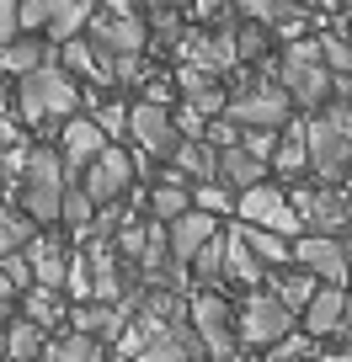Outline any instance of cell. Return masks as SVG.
Segmentation results:
<instances>
[{
	"label": "cell",
	"instance_id": "obj_1",
	"mask_svg": "<svg viewBox=\"0 0 352 362\" xmlns=\"http://www.w3.org/2000/svg\"><path fill=\"white\" fill-rule=\"evenodd\" d=\"M305 149H310V170L320 176V187H331L336 176L352 170V102H326L315 117L305 123Z\"/></svg>",
	"mask_w": 352,
	"mask_h": 362
},
{
	"label": "cell",
	"instance_id": "obj_2",
	"mask_svg": "<svg viewBox=\"0 0 352 362\" xmlns=\"http://www.w3.org/2000/svg\"><path fill=\"white\" fill-rule=\"evenodd\" d=\"M278 86H283V96L294 107H310V112H320L331 102L336 80L320 64V37H294L288 43V54L278 59Z\"/></svg>",
	"mask_w": 352,
	"mask_h": 362
},
{
	"label": "cell",
	"instance_id": "obj_3",
	"mask_svg": "<svg viewBox=\"0 0 352 362\" xmlns=\"http://www.w3.org/2000/svg\"><path fill=\"white\" fill-rule=\"evenodd\" d=\"M75 102H80V80H69L59 69V59L38 64L33 75H22V90H16V107H22L27 123H48V117H75Z\"/></svg>",
	"mask_w": 352,
	"mask_h": 362
},
{
	"label": "cell",
	"instance_id": "obj_4",
	"mask_svg": "<svg viewBox=\"0 0 352 362\" xmlns=\"http://www.w3.org/2000/svg\"><path fill=\"white\" fill-rule=\"evenodd\" d=\"M69 176L59 149H27V170H22V208L33 214V224H54L59 218V197H64Z\"/></svg>",
	"mask_w": 352,
	"mask_h": 362
},
{
	"label": "cell",
	"instance_id": "obj_5",
	"mask_svg": "<svg viewBox=\"0 0 352 362\" xmlns=\"http://www.w3.org/2000/svg\"><path fill=\"white\" fill-rule=\"evenodd\" d=\"M288 112H294V102L283 96L278 80H246V86L229 96V107H225V117L235 128H267V134H283Z\"/></svg>",
	"mask_w": 352,
	"mask_h": 362
},
{
	"label": "cell",
	"instance_id": "obj_6",
	"mask_svg": "<svg viewBox=\"0 0 352 362\" xmlns=\"http://www.w3.org/2000/svg\"><path fill=\"white\" fill-rule=\"evenodd\" d=\"M187 325L198 330L208 362H235L240 341H235V330H229V304H225L219 288H198V293L187 298Z\"/></svg>",
	"mask_w": 352,
	"mask_h": 362
},
{
	"label": "cell",
	"instance_id": "obj_7",
	"mask_svg": "<svg viewBox=\"0 0 352 362\" xmlns=\"http://www.w3.org/2000/svg\"><path fill=\"white\" fill-rule=\"evenodd\" d=\"M235 214H240V224L267 229V235H283V240H299V235H305V224H299L294 203L278 192L273 181H261V187L240 192V197H235Z\"/></svg>",
	"mask_w": 352,
	"mask_h": 362
},
{
	"label": "cell",
	"instance_id": "obj_8",
	"mask_svg": "<svg viewBox=\"0 0 352 362\" xmlns=\"http://www.w3.org/2000/svg\"><path fill=\"white\" fill-rule=\"evenodd\" d=\"M22 33H48L54 43H69L91 22V0H16Z\"/></svg>",
	"mask_w": 352,
	"mask_h": 362
},
{
	"label": "cell",
	"instance_id": "obj_9",
	"mask_svg": "<svg viewBox=\"0 0 352 362\" xmlns=\"http://www.w3.org/2000/svg\"><path fill=\"white\" fill-rule=\"evenodd\" d=\"M294 336V315H288L283 304H278L267 288H251L246 304H240V325H235V341H246V346H273V341Z\"/></svg>",
	"mask_w": 352,
	"mask_h": 362
},
{
	"label": "cell",
	"instance_id": "obj_10",
	"mask_svg": "<svg viewBox=\"0 0 352 362\" xmlns=\"http://www.w3.org/2000/svg\"><path fill=\"white\" fill-rule=\"evenodd\" d=\"M294 267L310 272L320 288H347L352 272H347V240L336 235H299L294 240Z\"/></svg>",
	"mask_w": 352,
	"mask_h": 362
},
{
	"label": "cell",
	"instance_id": "obj_11",
	"mask_svg": "<svg viewBox=\"0 0 352 362\" xmlns=\"http://www.w3.org/2000/svg\"><path fill=\"white\" fill-rule=\"evenodd\" d=\"M128 187H134V155H123V149L107 144L102 155L91 160V170H86V181H80V192L91 197V203H123Z\"/></svg>",
	"mask_w": 352,
	"mask_h": 362
},
{
	"label": "cell",
	"instance_id": "obj_12",
	"mask_svg": "<svg viewBox=\"0 0 352 362\" xmlns=\"http://www.w3.org/2000/svg\"><path fill=\"white\" fill-rule=\"evenodd\" d=\"M128 134H134V144L144 149L149 160H171V155H176V144H182L171 107H149V102L128 107Z\"/></svg>",
	"mask_w": 352,
	"mask_h": 362
},
{
	"label": "cell",
	"instance_id": "obj_13",
	"mask_svg": "<svg viewBox=\"0 0 352 362\" xmlns=\"http://www.w3.org/2000/svg\"><path fill=\"white\" fill-rule=\"evenodd\" d=\"M176 54H182V64L203 69V75H219V69L240 64V59H235V33H229V27H219V33H208V27H187L182 43H176Z\"/></svg>",
	"mask_w": 352,
	"mask_h": 362
},
{
	"label": "cell",
	"instance_id": "obj_14",
	"mask_svg": "<svg viewBox=\"0 0 352 362\" xmlns=\"http://www.w3.org/2000/svg\"><path fill=\"white\" fill-rule=\"evenodd\" d=\"M299 214V224L310 229V235H336L341 224H347V197L331 192V187H305V192L288 197Z\"/></svg>",
	"mask_w": 352,
	"mask_h": 362
},
{
	"label": "cell",
	"instance_id": "obj_15",
	"mask_svg": "<svg viewBox=\"0 0 352 362\" xmlns=\"http://www.w3.org/2000/svg\"><path fill=\"white\" fill-rule=\"evenodd\" d=\"M86 27H91V43L107 48V54H144V48H149L144 22L128 16V11H118V16L113 11H102V16L91 11V22H86Z\"/></svg>",
	"mask_w": 352,
	"mask_h": 362
},
{
	"label": "cell",
	"instance_id": "obj_16",
	"mask_svg": "<svg viewBox=\"0 0 352 362\" xmlns=\"http://www.w3.org/2000/svg\"><path fill=\"white\" fill-rule=\"evenodd\" d=\"M102 149H107V139H102V128H96L91 117H69V123L59 128V160H64L69 187H75V170H80V165H91Z\"/></svg>",
	"mask_w": 352,
	"mask_h": 362
},
{
	"label": "cell",
	"instance_id": "obj_17",
	"mask_svg": "<svg viewBox=\"0 0 352 362\" xmlns=\"http://www.w3.org/2000/svg\"><path fill=\"white\" fill-rule=\"evenodd\" d=\"M214 235H219V218L187 208L182 218H171V224H166V250H171V261H176V267H187V261H193Z\"/></svg>",
	"mask_w": 352,
	"mask_h": 362
},
{
	"label": "cell",
	"instance_id": "obj_18",
	"mask_svg": "<svg viewBox=\"0 0 352 362\" xmlns=\"http://www.w3.org/2000/svg\"><path fill=\"white\" fill-rule=\"evenodd\" d=\"M176 86H182L187 112H198L203 123H208V117H219V112L229 107V96H225V86H219V75H203V69H193V64L176 69Z\"/></svg>",
	"mask_w": 352,
	"mask_h": 362
},
{
	"label": "cell",
	"instance_id": "obj_19",
	"mask_svg": "<svg viewBox=\"0 0 352 362\" xmlns=\"http://www.w3.org/2000/svg\"><path fill=\"white\" fill-rule=\"evenodd\" d=\"M128 325V309L123 304H80L69 315V330L75 336H91V341H118Z\"/></svg>",
	"mask_w": 352,
	"mask_h": 362
},
{
	"label": "cell",
	"instance_id": "obj_20",
	"mask_svg": "<svg viewBox=\"0 0 352 362\" xmlns=\"http://www.w3.org/2000/svg\"><path fill=\"white\" fill-rule=\"evenodd\" d=\"M267 181V160H256V155H246L240 144H229V149H219V187H229V192H251V187H261Z\"/></svg>",
	"mask_w": 352,
	"mask_h": 362
},
{
	"label": "cell",
	"instance_id": "obj_21",
	"mask_svg": "<svg viewBox=\"0 0 352 362\" xmlns=\"http://www.w3.org/2000/svg\"><path fill=\"white\" fill-rule=\"evenodd\" d=\"M240 16L256 27H278V33L299 37V27H305V6H294V0H235Z\"/></svg>",
	"mask_w": 352,
	"mask_h": 362
},
{
	"label": "cell",
	"instance_id": "obj_22",
	"mask_svg": "<svg viewBox=\"0 0 352 362\" xmlns=\"http://www.w3.org/2000/svg\"><path fill=\"white\" fill-rule=\"evenodd\" d=\"M341 309H347V288H315V298L305 304V336H336Z\"/></svg>",
	"mask_w": 352,
	"mask_h": 362
},
{
	"label": "cell",
	"instance_id": "obj_23",
	"mask_svg": "<svg viewBox=\"0 0 352 362\" xmlns=\"http://www.w3.org/2000/svg\"><path fill=\"white\" fill-rule=\"evenodd\" d=\"M171 165L203 187V181H219V149L208 144V139H182V144H176V155H171Z\"/></svg>",
	"mask_w": 352,
	"mask_h": 362
},
{
	"label": "cell",
	"instance_id": "obj_24",
	"mask_svg": "<svg viewBox=\"0 0 352 362\" xmlns=\"http://www.w3.org/2000/svg\"><path fill=\"white\" fill-rule=\"evenodd\" d=\"M315 277H310V272H299V267H278L273 272V288H267V293L278 298V304L288 309V315H305V304L310 298H315Z\"/></svg>",
	"mask_w": 352,
	"mask_h": 362
},
{
	"label": "cell",
	"instance_id": "obj_25",
	"mask_svg": "<svg viewBox=\"0 0 352 362\" xmlns=\"http://www.w3.org/2000/svg\"><path fill=\"white\" fill-rule=\"evenodd\" d=\"M225 277H235V283H246V288H261V277H267V267H261L246 250V240H240V224L225 229Z\"/></svg>",
	"mask_w": 352,
	"mask_h": 362
},
{
	"label": "cell",
	"instance_id": "obj_26",
	"mask_svg": "<svg viewBox=\"0 0 352 362\" xmlns=\"http://www.w3.org/2000/svg\"><path fill=\"white\" fill-rule=\"evenodd\" d=\"M27 267H33V283L38 288H59L64 283V245H59V240H33V245H27Z\"/></svg>",
	"mask_w": 352,
	"mask_h": 362
},
{
	"label": "cell",
	"instance_id": "obj_27",
	"mask_svg": "<svg viewBox=\"0 0 352 362\" xmlns=\"http://www.w3.org/2000/svg\"><path fill=\"white\" fill-rule=\"evenodd\" d=\"M267 170H283V176H299V170H310L305 123H288L283 134H278V149H273V160H267Z\"/></svg>",
	"mask_w": 352,
	"mask_h": 362
},
{
	"label": "cell",
	"instance_id": "obj_28",
	"mask_svg": "<svg viewBox=\"0 0 352 362\" xmlns=\"http://www.w3.org/2000/svg\"><path fill=\"white\" fill-rule=\"evenodd\" d=\"M240 240H246V250H251V256H256L267 272H278V267H288V261H294V245H288L283 235H267V229L240 224Z\"/></svg>",
	"mask_w": 352,
	"mask_h": 362
},
{
	"label": "cell",
	"instance_id": "obj_29",
	"mask_svg": "<svg viewBox=\"0 0 352 362\" xmlns=\"http://www.w3.org/2000/svg\"><path fill=\"white\" fill-rule=\"evenodd\" d=\"M48 48L43 43H33V37H16V43H6L0 48V75H33L38 64H48Z\"/></svg>",
	"mask_w": 352,
	"mask_h": 362
},
{
	"label": "cell",
	"instance_id": "obj_30",
	"mask_svg": "<svg viewBox=\"0 0 352 362\" xmlns=\"http://www.w3.org/2000/svg\"><path fill=\"white\" fill-rule=\"evenodd\" d=\"M43 330L33 325V320H16V325H6V362H38L43 357Z\"/></svg>",
	"mask_w": 352,
	"mask_h": 362
},
{
	"label": "cell",
	"instance_id": "obj_31",
	"mask_svg": "<svg viewBox=\"0 0 352 362\" xmlns=\"http://www.w3.org/2000/svg\"><path fill=\"white\" fill-rule=\"evenodd\" d=\"M22 309H27V320H33L38 330H48V325H59L64 320V298H59V288H27L22 293Z\"/></svg>",
	"mask_w": 352,
	"mask_h": 362
},
{
	"label": "cell",
	"instance_id": "obj_32",
	"mask_svg": "<svg viewBox=\"0 0 352 362\" xmlns=\"http://www.w3.org/2000/svg\"><path fill=\"white\" fill-rule=\"evenodd\" d=\"M96 346L102 341H91V336H59V341H43V357L38 362H96Z\"/></svg>",
	"mask_w": 352,
	"mask_h": 362
},
{
	"label": "cell",
	"instance_id": "obj_33",
	"mask_svg": "<svg viewBox=\"0 0 352 362\" xmlns=\"http://www.w3.org/2000/svg\"><path fill=\"white\" fill-rule=\"evenodd\" d=\"M187 208H193V192H187V187H171V181H160L155 192H149V214H155V224L182 218Z\"/></svg>",
	"mask_w": 352,
	"mask_h": 362
},
{
	"label": "cell",
	"instance_id": "obj_34",
	"mask_svg": "<svg viewBox=\"0 0 352 362\" xmlns=\"http://www.w3.org/2000/svg\"><path fill=\"white\" fill-rule=\"evenodd\" d=\"M59 218L86 240V235H91V218H96V203L80 192V187H64V197H59Z\"/></svg>",
	"mask_w": 352,
	"mask_h": 362
},
{
	"label": "cell",
	"instance_id": "obj_35",
	"mask_svg": "<svg viewBox=\"0 0 352 362\" xmlns=\"http://www.w3.org/2000/svg\"><path fill=\"white\" fill-rule=\"evenodd\" d=\"M33 218L27 214H11V208H0V256H16V250L33 245Z\"/></svg>",
	"mask_w": 352,
	"mask_h": 362
},
{
	"label": "cell",
	"instance_id": "obj_36",
	"mask_svg": "<svg viewBox=\"0 0 352 362\" xmlns=\"http://www.w3.org/2000/svg\"><path fill=\"white\" fill-rule=\"evenodd\" d=\"M187 267H193V277H198L203 288H214L219 277H225V235H214V240H208V245L198 250L193 261H187Z\"/></svg>",
	"mask_w": 352,
	"mask_h": 362
},
{
	"label": "cell",
	"instance_id": "obj_37",
	"mask_svg": "<svg viewBox=\"0 0 352 362\" xmlns=\"http://www.w3.org/2000/svg\"><path fill=\"white\" fill-rule=\"evenodd\" d=\"M182 16L176 11H149V27H144V37H149V48H176L182 43Z\"/></svg>",
	"mask_w": 352,
	"mask_h": 362
},
{
	"label": "cell",
	"instance_id": "obj_38",
	"mask_svg": "<svg viewBox=\"0 0 352 362\" xmlns=\"http://www.w3.org/2000/svg\"><path fill=\"white\" fill-rule=\"evenodd\" d=\"M193 208H198V214H208V218L235 214V192L219 187V181H203V187H193Z\"/></svg>",
	"mask_w": 352,
	"mask_h": 362
},
{
	"label": "cell",
	"instance_id": "obj_39",
	"mask_svg": "<svg viewBox=\"0 0 352 362\" xmlns=\"http://www.w3.org/2000/svg\"><path fill=\"white\" fill-rule=\"evenodd\" d=\"M91 123L102 128V139H123V134H128V107L118 102V96H102V102H96V112H91Z\"/></svg>",
	"mask_w": 352,
	"mask_h": 362
},
{
	"label": "cell",
	"instance_id": "obj_40",
	"mask_svg": "<svg viewBox=\"0 0 352 362\" xmlns=\"http://www.w3.org/2000/svg\"><path fill=\"white\" fill-rule=\"evenodd\" d=\"M64 288H69L75 298H86V304H91V261L80 256V250L69 256V267H64Z\"/></svg>",
	"mask_w": 352,
	"mask_h": 362
},
{
	"label": "cell",
	"instance_id": "obj_41",
	"mask_svg": "<svg viewBox=\"0 0 352 362\" xmlns=\"http://www.w3.org/2000/svg\"><path fill=\"white\" fill-rule=\"evenodd\" d=\"M261 54H267V27H256V22L240 27L235 33V59H261Z\"/></svg>",
	"mask_w": 352,
	"mask_h": 362
},
{
	"label": "cell",
	"instance_id": "obj_42",
	"mask_svg": "<svg viewBox=\"0 0 352 362\" xmlns=\"http://www.w3.org/2000/svg\"><path fill=\"white\" fill-rule=\"evenodd\" d=\"M310 357V336H283L267 346V362H305Z\"/></svg>",
	"mask_w": 352,
	"mask_h": 362
},
{
	"label": "cell",
	"instance_id": "obj_43",
	"mask_svg": "<svg viewBox=\"0 0 352 362\" xmlns=\"http://www.w3.org/2000/svg\"><path fill=\"white\" fill-rule=\"evenodd\" d=\"M144 80V54H113V86H134Z\"/></svg>",
	"mask_w": 352,
	"mask_h": 362
},
{
	"label": "cell",
	"instance_id": "obj_44",
	"mask_svg": "<svg viewBox=\"0 0 352 362\" xmlns=\"http://www.w3.org/2000/svg\"><path fill=\"white\" fill-rule=\"evenodd\" d=\"M0 272H6V283H11L16 293H27V288H33V267H27L22 250H16V256H0Z\"/></svg>",
	"mask_w": 352,
	"mask_h": 362
},
{
	"label": "cell",
	"instance_id": "obj_45",
	"mask_svg": "<svg viewBox=\"0 0 352 362\" xmlns=\"http://www.w3.org/2000/svg\"><path fill=\"white\" fill-rule=\"evenodd\" d=\"M240 149H246V155H256V160H273L278 134H267V128H246V134H240Z\"/></svg>",
	"mask_w": 352,
	"mask_h": 362
},
{
	"label": "cell",
	"instance_id": "obj_46",
	"mask_svg": "<svg viewBox=\"0 0 352 362\" xmlns=\"http://www.w3.org/2000/svg\"><path fill=\"white\" fill-rule=\"evenodd\" d=\"M16 33H22V22H16V0H0V48L16 43Z\"/></svg>",
	"mask_w": 352,
	"mask_h": 362
},
{
	"label": "cell",
	"instance_id": "obj_47",
	"mask_svg": "<svg viewBox=\"0 0 352 362\" xmlns=\"http://www.w3.org/2000/svg\"><path fill=\"white\" fill-rule=\"evenodd\" d=\"M171 86H176V80L149 75V80H144V102H149V107H166V102H171Z\"/></svg>",
	"mask_w": 352,
	"mask_h": 362
},
{
	"label": "cell",
	"instance_id": "obj_48",
	"mask_svg": "<svg viewBox=\"0 0 352 362\" xmlns=\"http://www.w3.org/2000/svg\"><path fill=\"white\" fill-rule=\"evenodd\" d=\"M182 6L198 16V22H214V16H225V0H182Z\"/></svg>",
	"mask_w": 352,
	"mask_h": 362
},
{
	"label": "cell",
	"instance_id": "obj_49",
	"mask_svg": "<svg viewBox=\"0 0 352 362\" xmlns=\"http://www.w3.org/2000/svg\"><path fill=\"white\" fill-rule=\"evenodd\" d=\"M336 336L352 346V293H347V309H341V330H336Z\"/></svg>",
	"mask_w": 352,
	"mask_h": 362
},
{
	"label": "cell",
	"instance_id": "obj_50",
	"mask_svg": "<svg viewBox=\"0 0 352 362\" xmlns=\"http://www.w3.org/2000/svg\"><path fill=\"white\" fill-rule=\"evenodd\" d=\"M11 298H16V288L6 283V272H0V304H11Z\"/></svg>",
	"mask_w": 352,
	"mask_h": 362
},
{
	"label": "cell",
	"instance_id": "obj_51",
	"mask_svg": "<svg viewBox=\"0 0 352 362\" xmlns=\"http://www.w3.org/2000/svg\"><path fill=\"white\" fill-rule=\"evenodd\" d=\"M176 6H182V0H155V11H176Z\"/></svg>",
	"mask_w": 352,
	"mask_h": 362
},
{
	"label": "cell",
	"instance_id": "obj_52",
	"mask_svg": "<svg viewBox=\"0 0 352 362\" xmlns=\"http://www.w3.org/2000/svg\"><path fill=\"white\" fill-rule=\"evenodd\" d=\"M347 272H352V240H347Z\"/></svg>",
	"mask_w": 352,
	"mask_h": 362
},
{
	"label": "cell",
	"instance_id": "obj_53",
	"mask_svg": "<svg viewBox=\"0 0 352 362\" xmlns=\"http://www.w3.org/2000/svg\"><path fill=\"white\" fill-rule=\"evenodd\" d=\"M347 224H352V197H347Z\"/></svg>",
	"mask_w": 352,
	"mask_h": 362
},
{
	"label": "cell",
	"instance_id": "obj_54",
	"mask_svg": "<svg viewBox=\"0 0 352 362\" xmlns=\"http://www.w3.org/2000/svg\"><path fill=\"white\" fill-rule=\"evenodd\" d=\"M294 6H310V0H294Z\"/></svg>",
	"mask_w": 352,
	"mask_h": 362
},
{
	"label": "cell",
	"instance_id": "obj_55",
	"mask_svg": "<svg viewBox=\"0 0 352 362\" xmlns=\"http://www.w3.org/2000/svg\"><path fill=\"white\" fill-rule=\"evenodd\" d=\"M113 362H128V357H113Z\"/></svg>",
	"mask_w": 352,
	"mask_h": 362
},
{
	"label": "cell",
	"instance_id": "obj_56",
	"mask_svg": "<svg viewBox=\"0 0 352 362\" xmlns=\"http://www.w3.org/2000/svg\"><path fill=\"white\" fill-rule=\"evenodd\" d=\"M326 362H336V357H326Z\"/></svg>",
	"mask_w": 352,
	"mask_h": 362
},
{
	"label": "cell",
	"instance_id": "obj_57",
	"mask_svg": "<svg viewBox=\"0 0 352 362\" xmlns=\"http://www.w3.org/2000/svg\"><path fill=\"white\" fill-rule=\"evenodd\" d=\"M0 181H6V176H0Z\"/></svg>",
	"mask_w": 352,
	"mask_h": 362
}]
</instances>
